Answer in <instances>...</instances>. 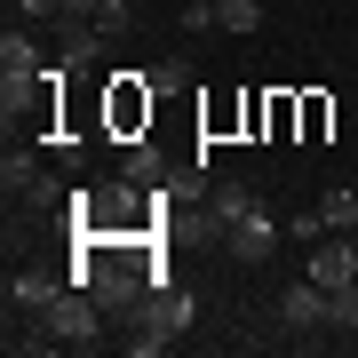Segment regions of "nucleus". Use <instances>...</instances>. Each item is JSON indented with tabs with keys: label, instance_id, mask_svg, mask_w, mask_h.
<instances>
[{
	"label": "nucleus",
	"instance_id": "nucleus-13",
	"mask_svg": "<svg viewBox=\"0 0 358 358\" xmlns=\"http://www.w3.org/2000/svg\"><path fill=\"white\" fill-rule=\"evenodd\" d=\"M294 103H303V136H294V143H327V136H334V96L294 88Z\"/></svg>",
	"mask_w": 358,
	"mask_h": 358
},
{
	"label": "nucleus",
	"instance_id": "nucleus-3",
	"mask_svg": "<svg viewBox=\"0 0 358 358\" xmlns=\"http://www.w3.org/2000/svg\"><path fill=\"white\" fill-rule=\"evenodd\" d=\"M152 72H112L103 80V136H120V143H136V136H152Z\"/></svg>",
	"mask_w": 358,
	"mask_h": 358
},
{
	"label": "nucleus",
	"instance_id": "nucleus-5",
	"mask_svg": "<svg viewBox=\"0 0 358 358\" xmlns=\"http://www.w3.org/2000/svg\"><path fill=\"white\" fill-rule=\"evenodd\" d=\"M279 327H294V334H319V327H334V303H327V287L310 279V271H303V279L279 294Z\"/></svg>",
	"mask_w": 358,
	"mask_h": 358
},
{
	"label": "nucleus",
	"instance_id": "nucleus-11",
	"mask_svg": "<svg viewBox=\"0 0 358 358\" xmlns=\"http://www.w3.org/2000/svg\"><path fill=\"white\" fill-rule=\"evenodd\" d=\"M103 40H112V32H96V24H64V48H56V64H64L72 80H80V72H96Z\"/></svg>",
	"mask_w": 358,
	"mask_h": 358
},
{
	"label": "nucleus",
	"instance_id": "nucleus-21",
	"mask_svg": "<svg viewBox=\"0 0 358 358\" xmlns=\"http://www.w3.org/2000/svg\"><path fill=\"white\" fill-rule=\"evenodd\" d=\"M287 231H294V239H310V247H319V239H327V215H319V207H310V215H294Z\"/></svg>",
	"mask_w": 358,
	"mask_h": 358
},
{
	"label": "nucleus",
	"instance_id": "nucleus-16",
	"mask_svg": "<svg viewBox=\"0 0 358 358\" xmlns=\"http://www.w3.org/2000/svg\"><path fill=\"white\" fill-rule=\"evenodd\" d=\"M319 215H327V231H343V239H350V231H358V192H343V183H334V192L319 199Z\"/></svg>",
	"mask_w": 358,
	"mask_h": 358
},
{
	"label": "nucleus",
	"instance_id": "nucleus-6",
	"mask_svg": "<svg viewBox=\"0 0 358 358\" xmlns=\"http://www.w3.org/2000/svg\"><path fill=\"white\" fill-rule=\"evenodd\" d=\"M64 287H72V263H64V271H40V263H24V271H8V310H48Z\"/></svg>",
	"mask_w": 358,
	"mask_h": 358
},
{
	"label": "nucleus",
	"instance_id": "nucleus-19",
	"mask_svg": "<svg viewBox=\"0 0 358 358\" xmlns=\"http://www.w3.org/2000/svg\"><path fill=\"white\" fill-rule=\"evenodd\" d=\"M128 24H136V0H103V8H96V32H112V40H120Z\"/></svg>",
	"mask_w": 358,
	"mask_h": 358
},
{
	"label": "nucleus",
	"instance_id": "nucleus-18",
	"mask_svg": "<svg viewBox=\"0 0 358 358\" xmlns=\"http://www.w3.org/2000/svg\"><path fill=\"white\" fill-rule=\"evenodd\" d=\"M152 88H159V96H183V88H192V64H183V56H167V64H152Z\"/></svg>",
	"mask_w": 358,
	"mask_h": 358
},
{
	"label": "nucleus",
	"instance_id": "nucleus-10",
	"mask_svg": "<svg viewBox=\"0 0 358 358\" xmlns=\"http://www.w3.org/2000/svg\"><path fill=\"white\" fill-rule=\"evenodd\" d=\"M231 255L239 263H271V247H279V223H271V207H255V215H239V231H231Z\"/></svg>",
	"mask_w": 358,
	"mask_h": 358
},
{
	"label": "nucleus",
	"instance_id": "nucleus-15",
	"mask_svg": "<svg viewBox=\"0 0 358 358\" xmlns=\"http://www.w3.org/2000/svg\"><path fill=\"white\" fill-rule=\"evenodd\" d=\"M32 176H40V152H32V143H8V159H0V183H8V199L24 192Z\"/></svg>",
	"mask_w": 358,
	"mask_h": 358
},
{
	"label": "nucleus",
	"instance_id": "nucleus-9",
	"mask_svg": "<svg viewBox=\"0 0 358 358\" xmlns=\"http://www.w3.org/2000/svg\"><path fill=\"white\" fill-rule=\"evenodd\" d=\"M239 215H255V192H247V183H215V192H207V239H231Z\"/></svg>",
	"mask_w": 358,
	"mask_h": 358
},
{
	"label": "nucleus",
	"instance_id": "nucleus-7",
	"mask_svg": "<svg viewBox=\"0 0 358 358\" xmlns=\"http://www.w3.org/2000/svg\"><path fill=\"white\" fill-rule=\"evenodd\" d=\"M303 271H310V279L334 294V287H350V279H358V247L343 239V231H327V239L310 247V263H303Z\"/></svg>",
	"mask_w": 358,
	"mask_h": 358
},
{
	"label": "nucleus",
	"instance_id": "nucleus-4",
	"mask_svg": "<svg viewBox=\"0 0 358 358\" xmlns=\"http://www.w3.org/2000/svg\"><path fill=\"white\" fill-rule=\"evenodd\" d=\"M40 327H48L64 350H96V343H103V303H96L88 287H64L48 310H40Z\"/></svg>",
	"mask_w": 358,
	"mask_h": 358
},
{
	"label": "nucleus",
	"instance_id": "nucleus-20",
	"mask_svg": "<svg viewBox=\"0 0 358 358\" xmlns=\"http://www.w3.org/2000/svg\"><path fill=\"white\" fill-rule=\"evenodd\" d=\"M327 303H334V327H358V279H350V287H334Z\"/></svg>",
	"mask_w": 358,
	"mask_h": 358
},
{
	"label": "nucleus",
	"instance_id": "nucleus-14",
	"mask_svg": "<svg viewBox=\"0 0 358 358\" xmlns=\"http://www.w3.org/2000/svg\"><path fill=\"white\" fill-rule=\"evenodd\" d=\"M0 72H8V80H40V72H48L40 48H32V32H8V40H0Z\"/></svg>",
	"mask_w": 358,
	"mask_h": 358
},
{
	"label": "nucleus",
	"instance_id": "nucleus-12",
	"mask_svg": "<svg viewBox=\"0 0 358 358\" xmlns=\"http://www.w3.org/2000/svg\"><path fill=\"white\" fill-rule=\"evenodd\" d=\"M263 136H271V143H294V136H303V103H294V88H271V103H263Z\"/></svg>",
	"mask_w": 358,
	"mask_h": 358
},
{
	"label": "nucleus",
	"instance_id": "nucleus-17",
	"mask_svg": "<svg viewBox=\"0 0 358 358\" xmlns=\"http://www.w3.org/2000/svg\"><path fill=\"white\" fill-rule=\"evenodd\" d=\"M215 24L247 40V32H255V24H263V0H215Z\"/></svg>",
	"mask_w": 358,
	"mask_h": 358
},
{
	"label": "nucleus",
	"instance_id": "nucleus-8",
	"mask_svg": "<svg viewBox=\"0 0 358 358\" xmlns=\"http://www.w3.org/2000/svg\"><path fill=\"white\" fill-rule=\"evenodd\" d=\"M120 176H128V183H143V192H176V183H183L176 167L159 159V143H152V136H136V143H128V159H120Z\"/></svg>",
	"mask_w": 358,
	"mask_h": 358
},
{
	"label": "nucleus",
	"instance_id": "nucleus-1",
	"mask_svg": "<svg viewBox=\"0 0 358 358\" xmlns=\"http://www.w3.org/2000/svg\"><path fill=\"white\" fill-rule=\"evenodd\" d=\"M176 192H143V183L112 176V183H80L72 192V239H143L167 223Z\"/></svg>",
	"mask_w": 358,
	"mask_h": 358
},
{
	"label": "nucleus",
	"instance_id": "nucleus-2",
	"mask_svg": "<svg viewBox=\"0 0 358 358\" xmlns=\"http://www.w3.org/2000/svg\"><path fill=\"white\" fill-rule=\"evenodd\" d=\"M183 327H192V294L167 279V287H152V294L128 310V334H120V350H128V358H159Z\"/></svg>",
	"mask_w": 358,
	"mask_h": 358
},
{
	"label": "nucleus",
	"instance_id": "nucleus-22",
	"mask_svg": "<svg viewBox=\"0 0 358 358\" xmlns=\"http://www.w3.org/2000/svg\"><path fill=\"white\" fill-rule=\"evenodd\" d=\"M96 8H103V0H64V16H56V24H80V16L96 24Z\"/></svg>",
	"mask_w": 358,
	"mask_h": 358
}]
</instances>
